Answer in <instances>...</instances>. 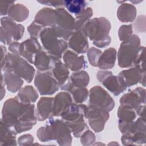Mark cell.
<instances>
[{
	"mask_svg": "<svg viewBox=\"0 0 146 146\" xmlns=\"http://www.w3.org/2000/svg\"><path fill=\"white\" fill-rule=\"evenodd\" d=\"M1 120L17 134L29 131L38 120L35 105L22 103L17 96L10 98L3 103Z\"/></svg>",
	"mask_w": 146,
	"mask_h": 146,
	"instance_id": "6da1fadb",
	"label": "cell"
},
{
	"mask_svg": "<svg viewBox=\"0 0 146 146\" xmlns=\"http://www.w3.org/2000/svg\"><path fill=\"white\" fill-rule=\"evenodd\" d=\"M36 136L42 142L55 140L62 146L71 145L72 140L71 132L65 123L62 119L52 117L37 130Z\"/></svg>",
	"mask_w": 146,
	"mask_h": 146,
	"instance_id": "7a4b0ae2",
	"label": "cell"
},
{
	"mask_svg": "<svg viewBox=\"0 0 146 146\" xmlns=\"http://www.w3.org/2000/svg\"><path fill=\"white\" fill-rule=\"evenodd\" d=\"M111 26L110 21L105 17L94 18L90 19L82 29L84 35L92 41L98 47L104 48L111 43L109 35Z\"/></svg>",
	"mask_w": 146,
	"mask_h": 146,
	"instance_id": "3957f363",
	"label": "cell"
},
{
	"mask_svg": "<svg viewBox=\"0 0 146 146\" xmlns=\"http://www.w3.org/2000/svg\"><path fill=\"white\" fill-rule=\"evenodd\" d=\"M118 127L122 134L121 141L124 145H142L145 143V118L139 117L130 122L119 120Z\"/></svg>",
	"mask_w": 146,
	"mask_h": 146,
	"instance_id": "277c9868",
	"label": "cell"
},
{
	"mask_svg": "<svg viewBox=\"0 0 146 146\" xmlns=\"http://www.w3.org/2000/svg\"><path fill=\"white\" fill-rule=\"evenodd\" d=\"M1 70L14 71L27 83L31 82L35 72V68L25 59L11 52L7 53L1 62Z\"/></svg>",
	"mask_w": 146,
	"mask_h": 146,
	"instance_id": "5b68a950",
	"label": "cell"
},
{
	"mask_svg": "<svg viewBox=\"0 0 146 146\" xmlns=\"http://www.w3.org/2000/svg\"><path fill=\"white\" fill-rule=\"evenodd\" d=\"M140 46V39L136 34H132L122 42L117 54L119 66L121 68L133 67Z\"/></svg>",
	"mask_w": 146,
	"mask_h": 146,
	"instance_id": "8992f818",
	"label": "cell"
},
{
	"mask_svg": "<svg viewBox=\"0 0 146 146\" xmlns=\"http://www.w3.org/2000/svg\"><path fill=\"white\" fill-rule=\"evenodd\" d=\"M39 38L46 51L50 55L60 59L68 46L66 40L60 38L51 27H46Z\"/></svg>",
	"mask_w": 146,
	"mask_h": 146,
	"instance_id": "52a82bcc",
	"label": "cell"
},
{
	"mask_svg": "<svg viewBox=\"0 0 146 146\" xmlns=\"http://www.w3.org/2000/svg\"><path fill=\"white\" fill-rule=\"evenodd\" d=\"M56 19L51 28L61 39L68 40L75 31V19L62 7L55 9Z\"/></svg>",
	"mask_w": 146,
	"mask_h": 146,
	"instance_id": "ba28073f",
	"label": "cell"
},
{
	"mask_svg": "<svg viewBox=\"0 0 146 146\" xmlns=\"http://www.w3.org/2000/svg\"><path fill=\"white\" fill-rule=\"evenodd\" d=\"M120 104L133 108L137 116L145 118V89L138 87L123 95L120 99Z\"/></svg>",
	"mask_w": 146,
	"mask_h": 146,
	"instance_id": "9c48e42d",
	"label": "cell"
},
{
	"mask_svg": "<svg viewBox=\"0 0 146 146\" xmlns=\"http://www.w3.org/2000/svg\"><path fill=\"white\" fill-rule=\"evenodd\" d=\"M34 84L41 95H52L60 88L59 83L49 71H38L34 78Z\"/></svg>",
	"mask_w": 146,
	"mask_h": 146,
	"instance_id": "30bf717a",
	"label": "cell"
},
{
	"mask_svg": "<svg viewBox=\"0 0 146 146\" xmlns=\"http://www.w3.org/2000/svg\"><path fill=\"white\" fill-rule=\"evenodd\" d=\"M96 76L103 86L115 96L120 95L127 88L123 79L119 75H113L112 71L107 70H99Z\"/></svg>",
	"mask_w": 146,
	"mask_h": 146,
	"instance_id": "8fae6325",
	"label": "cell"
},
{
	"mask_svg": "<svg viewBox=\"0 0 146 146\" xmlns=\"http://www.w3.org/2000/svg\"><path fill=\"white\" fill-rule=\"evenodd\" d=\"M89 105L96 106L110 112L115 107V102L109 93L103 87L95 86L89 91Z\"/></svg>",
	"mask_w": 146,
	"mask_h": 146,
	"instance_id": "7c38bea8",
	"label": "cell"
},
{
	"mask_svg": "<svg viewBox=\"0 0 146 146\" xmlns=\"http://www.w3.org/2000/svg\"><path fill=\"white\" fill-rule=\"evenodd\" d=\"M88 124L92 129L96 133L102 132L106 122L110 118L109 112L107 110L91 105L88 106L86 113Z\"/></svg>",
	"mask_w": 146,
	"mask_h": 146,
	"instance_id": "4fadbf2b",
	"label": "cell"
},
{
	"mask_svg": "<svg viewBox=\"0 0 146 146\" xmlns=\"http://www.w3.org/2000/svg\"><path fill=\"white\" fill-rule=\"evenodd\" d=\"M42 50V47L38 39L30 37L21 43L19 54L29 63L33 64L35 55Z\"/></svg>",
	"mask_w": 146,
	"mask_h": 146,
	"instance_id": "5bb4252c",
	"label": "cell"
},
{
	"mask_svg": "<svg viewBox=\"0 0 146 146\" xmlns=\"http://www.w3.org/2000/svg\"><path fill=\"white\" fill-rule=\"evenodd\" d=\"M123 80L127 87L136 85L140 83L145 86V72L142 71L137 67H132L129 69L122 70L118 74Z\"/></svg>",
	"mask_w": 146,
	"mask_h": 146,
	"instance_id": "9a60e30c",
	"label": "cell"
},
{
	"mask_svg": "<svg viewBox=\"0 0 146 146\" xmlns=\"http://www.w3.org/2000/svg\"><path fill=\"white\" fill-rule=\"evenodd\" d=\"M87 108L88 106L85 104L72 103L60 116L65 124L75 122L82 117L86 118Z\"/></svg>",
	"mask_w": 146,
	"mask_h": 146,
	"instance_id": "2e32d148",
	"label": "cell"
},
{
	"mask_svg": "<svg viewBox=\"0 0 146 146\" xmlns=\"http://www.w3.org/2000/svg\"><path fill=\"white\" fill-rule=\"evenodd\" d=\"M54 98L42 97L37 103L35 115L38 121H43L53 117Z\"/></svg>",
	"mask_w": 146,
	"mask_h": 146,
	"instance_id": "e0dca14e",
	"label": "cell"
},
{
	"mask_svg": "<svg viewBox=\"0 0 146 146\" xmlns=\"http://www.w3.org/2000/svg\"><path fill=\"white\" fill-rule=\"evenodd\" d=\"M1 27H2L7 34L13 39V42L20 40L25 32L24 26L9 17H3L1 18Z\"/></svg>",
	"mask_w": 146,
	"mask_h": 146,
	"instance_id": "ac0fdd59",
	"label": "cell"
},
{
	"mask_svg": "<svg viewBox=\"0 0 146 146\" xmlns=\"http://www.w3.org/2000/svg\"><path fill=\"white\" fill-rule=\"evenodd\" d=\"M64 63L72 71H78L87 67V63L83 55L71 50H66L62 56Z\"/></svg>",
	"mask_w": 146,
	"mask_h": 146,
	"instance_id": "d6986e66",
	"label": "cell"
},
{
	"mask_svg": "<svg viewBox=\"0 0 146 146\" xmlns=\"http://www.w3.org/2000/svg\"><path fill=\"white\" fill-rule=\"evenodd\" d=\"M69 47L78 54H84L89 49L87 37L82 31H75L68 39Z\"/></svg>",
	"mask_w": 146,
	"mask_h": 146,
	"instance_id": "ffe728a7",
	"label": "cell"
},
{
	"mask_svg": "<svg viewBox=\"0 0 146 146\" xmlns=\"http://www.w3.org/2000/svg\"><path fill=\"white\" fill-rule=\"evenodd\" d=\"M72 103V98L67 91L59 92L54 98L53 116H60L62 113Z\"/></svg>",
	"mask_w": 146,
	"mask_h": 146,
	"instance_id": "44dd1931",
	"label": "cell"
},
{
	"mask_svg": "<svg viewBox=\"0 0 146 146\" xmlns=\"http://www.w3.org/2000/svg\"><path fill=\"white\" fill-rule=\"evenodd\" d=\"M56 58L46 51L40 50L35 55L33 64L38 71H47L52 70Z\"/></svg>",
	"mask_w": 146,
	"mask_h": 146,
	"instance_id": "7402d4cb",
	"label": "cell"
},
{
	"mask_svg": "<svg viewBox=\"0 0 146 146\" xmlns=\"http://www.w3.org/2000/svg\"><path fill=\"white\" fill-rule=\"evenodd\" d=\"M55 10L50 7H44L37 12L34 18V21L44 28L51 27L55 23Z\"/></svg>",
	"mask_w": 146,
	"mask_h": 146,
	"instance_id": "603a6c76",
	"label": "cell"
},
{
	"mask_svg": "<svg viewBox=\"0 0 146 146\" xmlns=\"http://www.w3.org/2000/svg\"><path fill=\"white\" fill-rule=\"evenodd\" d=\"M60 88L62 90L69 92L75 103L77 104H82L85 102L89 95V92L86 87H75L69 80Z\"/></svg>",
	"mask_w": 146,
	"mask_h": 146,
	"instance_id": "cb8c5ba5",
	"label": "cell"
},
{
	"mask_svg": "<svg viewBox=\"0 0 146 146\" xmlns=\"http://www.w3.org/2000/svg\"><path fill=\"white\" fill-rule=\"evenodd\" d=\"M51 71L54 77L59 83L60 87L68 80L70 74L68 68L60 60V59L56 58L54 65Z\"/></svg>",
	"mask_w": 146,
	"mask_h": 146,
	"instance_id": "d4e9b609",
	"label": "cell"
},
{
	"mask_svg": "<svg viewBox=\"0 0 146 146\" xmlns=\"http://www.w3.org/2000/svg\"><path fill=\"white\" fill-rule=\"evenodd\" d=\"M3 73V81L8 91L15 93L21 88L23 84V79L19 77L14 71H5Z\"/></svg>",
	"mask_w": 146,
	"mask_h": 146,
	"instance_id": "484cf974",
	"label": "cell"
},
{
	"mask_svg": "<svg viewBox=\"0 0 146 146\" xmlns=\"http://www.w3.org/2000/svg\"><path fill=\"white\" fill-rule=\"evenodd\" d=\"M137 10L135 6L128 3H123L117 10V19L122 22H132L136 18Z\"/></svg>",
	"mask_w": 146,
	"mask_h": 146,
	"instance_id": "4316f807",
	"label": "cell"
},
{
	"mask_svg": "<svg viewBox=\"0 0 146 146\" xmlns=\"http://www.w3.org/2000/svg\"><path fill=\"white\" fill-rule=\"evenodd\" d=\"M17 132L11 127L7 125L1 120L0 145H17Z\"/></svg>",
	"mask_w": 146,
	"mask_h": 146,
	"instance_id": "83f0119b",
	"label": "cell"
},
{
	"mask_svg": "<svg viewBox=\"0 0 146 146\" xmlns=\"http://www.w3.org/2000/svg\"><path fill=\"white\" fill-rule=\"evenodd\" d=\"M116 57V49L110 47L102 52L99 59L97 67L100 70L111 69L115 66Z\"/></svg>",
	"mask_w": 146,
	"mask_h": 146,
	"instance_id": "f1b7e54d",
	"label": "cell"
},
{
	"mask_svg": "<svg viewBox=\"0 0 146 146\" xmlns=\"http://www.w3.org/2000/svg\"><path fill=\"white\" fill-rule=\"evenodd\" d=\"M7 15L14 21L21 22L28 18L29 10L26 6L22 4L14 3L10 8Z\"/></svg>",
	"mask_w": 146,
	"mask_h": 146,
	"instance_id": "f546056e",
	"label": "cell"
},
{
	"mask_svg": "<svg viewBox=\"0 0 146 146\" xmlns=\"http://www.w3.org/2000/svg\"><path fill=\"white\" fill-rule=\"evenodd\" d=\"M17 97L21 102L24 103H32L36 101L38 94L32 86H26L21 88L18 93Z\"/></svg>",
	"mask_w": 146,
	"mask_h": 146,
	"instance_id": "4dcf8cb0",
	"label": "cell"
},
{
	"mask_svg": "<svg viewBox=\"0 0 146 146\" xmlns=\"http://www.w3.org/2000/svg\"><path fill=\"white\" fill-rule=\"evenodd\" d=\"M68 80L75 87H86L90 82V76L86 71L79 70L73 72Z\"/></svg>",
	"mask_w": 146,
	"mask_h": 146,
	"instance_id": "1f68e13d",
	"label": "cell"
},
{
	"mask_svg": "<svg viewBox=\"0 0 146 146\" xmlns=\"http://www.w3.org/2000/svg\"><path fill=\"white\" fill-rule=\"evenodd\" d=\"M117 117L119 120L130 122L136 119L137 116L136 111L130 106L120 104L117 110Z\"/></svg>",
	"mask_w": 146,
	"mask_h": 146,
	"instance_id": "d6a6232c",
	"label": "cell"
},
{
	"mask_svg": "<svg viewBox=\"0 0 146 146\" xmlns=\"http://www.w3.org/2000/svg\"><path fill=\"white\" fill-rule=\"evenodd\" d=\"M64 4L68 11L75 15L80 14L86 8V1L83 0L64 1Z\"/></svg>",
	"mask_w": 146,
	"mask_h": 146,
	"instance_id": "836d02e7",
	"label": "cell"
},
{
	"mask_svg": "<svg viewBox=\"0 0 146 146\" xmlns=\"http://www.w3.org/2000/svg\"><path fill=\"white\" fill-rule=\"evenodd\" d=\"M93 15V11L91 7H86L80 14L75 15V31H81L83 26L90 20Z\"/></svg>",
	"mask_w": 146,
	"mask_h": 146,
	"instance_id": "e575fe53",
	"label": "cell"
},
{
	"mask_svg": "<svg viewBox=\"0 0 146 146\" xmlns=\"http://www.w3.org/2000/svg\"><path fill=\"white\" fill-rule=\"evenodd\" d=\"M84 118L85 117H82L75 122L66 124L70 129L71 132L72 133L74 136L76 138L80 137L83 132L88 129V126L85 122Z\"/></svg>",
	"mask_w": 146,
	"mask_h": 146,
	"instance_id": "d590c367",
	"label": "cell"
},
{
	"mask_svg": "<svg viewBox=\"0 0 146 146\" xmlns=\"http://www.w3.org/2000/svg\"><path fill=\"white\" fill-rule=\"evenodd\" d=\"M87 52L90 64L94 67H97L98 62L100 55L102 54V51L98 48L92 47L89 48Z\"/></svg>",
	"mask_w": 146,
	"mask_h": 146,
	"instance_id": "8d00e7d4",
	"label": "cell"
},
{
	"mask_svg": "<svg viewBox=\"0 0 146 146\" xmlns=\"http://www.w3.org/2000/svg\"><path fill=\"white\" fill-rule=\"evenodd\" d=\"M80 137L81 144L84 146L93 145L96 140L95 134L88 129L84 131Z\"/></svg>",
	"mask_w": 146,
	"mask_h": 146,
	"instance_id": "74e56055",
	"label": "cell"
},
{
	"mask_svg": "<svg viewBox=\"0 0 146 146\" xmlns=\"http://www.w3.org/2000/svg\"><path fill=\"white\" fill-rule=\"evenodd\" d=\"M132 33L133 28L131 24L123 25L120 27L118 30L119 38L122 42L125 41L132 35Z\"/></svg>",
	"mask_w": 146,
	"mask_h": 146,
	"instance_id": "f35d334b",
	"label": "cell"
},
{
	"mask_svg": "<svg viewBox=\"0 0 146 146\" xmlns=\"http://www.w3.org/2000/svg\"><path fill=\"white\" fill-rule=\"evenodd\" d=\"M133 67H137L142 71L145 72V47L140 46L139 52L135 61Z\"/></svg>",
	"mask_w": 146,
	"mask_h": 146,
	"instance_id": "ab89813d",
	"label": "cell"
},
{
	"mask_svg": "<svg viewBox=\"0 0 146 146\" xmlns=\"http://www.w3.org/2000/svg\"><path fill=\"white\" fill-rule=\"evenodd\" d=\"M43 29V27H42L34 21L28 26L27 30L30 35V37L38 39L39 37L40 34Z\"/></svg>",
	"mask_w": 146,
	"mask_h": 146,
	"instance_id": "60d3db41",
	"label": "cell"
},
{
	"mask_svg": "<svg viewBox=\"0 0 146 146\" xmlns=\"http://www.w3.org/2000/svg\"><path fill=\"white\" fill-rule=\"evenodd\" d=\"M134 30L136 33H141L145 32V16L140 15L133 23Z\"/></svg>",
	"mask_w": 146,
	"mask_h": 146,
	"instance_id": "b9f144b4",
	"label": "cell"
},
{
	"mask_svg": "<svg viewBox=\"0 0 146 146\" xmlns=\"http://www.w3.org/2000/svg\"><path fill=\"white\" fill-rule=\"evenodd\" d=\"M34 142V137L30 134H25L18 139V143L21 146L32 145Z\"/></svg>",
	"mask_w": 146,
	"mask_h": 146,
	"instance_id": "7bdbcfd3",
	"label": "cell"
},
{
	"mask_svg": "<svg viewBox=\"0 0 146 146\" xmlns=\"http://www.w3.org/2000/svg\"><path fill=\"white\" fill-rule=\"evenodd\" d=\"M38 2L47 6L55 7L56 9L64 6V1H48V0H38Z\"/></svg>",
	"mask_w": 146,
	"mask_h": 146,
	"instance_id": "ee69618b",
	"label": "cell"
},
{
	"mask_svg": "<svg viewBox=\"0 0 146 146\" xmlns=\"http://www.w3.org/2000/svg\"><path fill=\"white\" fill-rule=\"evenodd\" d=\"M14 4V1H1V15L2 16L8 14L11 6Z\"/></svg>",
	"mask_w": 146,
	"mask_h": 146,
	"instance_id": "f6af8a7d",
	"label": "cell"
},
{
	"mask_svg": "<svg viewBox=\"0 0 146 146\" xmlns=\"http://www.w3.org/2000/svg\"><path fill=\"white\" fill-rule=\"evenodd\" d=\"M1 42L4 44L9 45L12 42H13V39L10 38V36L7 34V33L5 31V30L1 27V36H0Z\"/></svg>",
	"mask_w": 146,
	"mask_h": 146,
	"instance_id": "bcb514c9",
	"label": "cell"
},
{
	"mask_svg": "<svg viewBox=\"0 0 146 146\" xmlns=\"http://www.w3.org/2000/svg\"><path fill=\"white\" fill-rule=\"evenodd\" d=\"M20 44H21V43L17 42V41H14V42H12L9 45V47H8L9 50L10 51L11 53L17 54V55H19V50Z\"/></svg>",
	"mask_w": 146,
	"mask_h": 146,
	"instance_id": "7dc6e473",
	"label": "cell"
},
{
	"mask_svg": "<svg viewBox=\"0 0 146 146\" xmlns=\"http://www.w3.org/2000/svg\"><path fill=\"white\" fill-rule=\"evenodd\" d=\"M6 51V47L3 45H1V62H2L5 59V57L7 54Z\"/></svg>",
	"mask_w": 146,
	"mask_h": 146,
	"instance_id": "c3c4849f",
	"label": "cell"
},
{
	"mask_svg": "<svg viewBox=\"0 0 146 146\" xmlns=\"http://www.w3.org/2000/svg\"><path fill=\"white\" fill-rule=\"evenodd\" d=\"M111 144H116V145H119V144L118 143H115V142H112V143H109L108 145H111Z\"/></svg>",
	"mask_w": 146,
	"mask_h": 146,
	"instance_id": "681fc988",
	"label": "cell"
}]
</instances>
